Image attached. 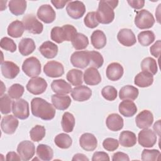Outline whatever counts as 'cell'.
I'll return each instance as SVG.
<instances>
[{"instance_id": "1", "label": "cell", "mask_w": 161, "mask_h": 161, "mask_svg": "<svg viewBox=\"0 0 161 161\" xmlns=\"http://www.w3.org/2000/svg\"><path fill=\"white\" fill-rule=\"evenodd\" d=\"M31 109L33 116L43 120H51L55 115L53 105L40 97H35L31 102Z\"/></svg>"}, {"instance_id": "2", "label": "cell", "mask_w": 161, "mask_h": 161, "mask_svg": "<svg viewBox=\"0 0 161 161\" xmlns=\"http://www.w3.org/2000/svg\"><path fill=\"white\" fill-rule=\"evenodd\" d=\"M118 1L102 0L99 2V6L96 13L97 19L99 23L102 24H109L114 18V9L118 4Z\"/></svg>"}, {"instance_id": "3", "label": "cell", "mask_w": 161, "mask_h": 161, "mask_svg": "<svg viewBox=\"0 0 161 161\" xmlns=\"http://www.w3.org/2000/svg\"><path fill=\"white\" fill-rule=\"evenodd\" d=\"M155 19L152 14L146 9L136 11L135 17V24L136 26L141 30L148 29L153 26Z\"/></svg>"}, {"instance_id": "4", "label": "cell", "mask_w": 161, "mask_h": 161, "mask_svg": "<svg viewBox=\"0 0 161 161\" xmlns=\"http://www.w3.org/2000/svg\"><path fill=\"white\" fill-rule=\"evenodd\" d=\"M22 70L28 77H36L40 74L42 71L40 62L35 57H29L23 62Z\"/></svg>"}, {"instance_id": "5", "label": "cell", "mask_w": 161, "mask_h": 161, "mask_svg": "<svg viewBox=\"0 0 161 161\" xmlns=\"http://www.w3.org/2000/svg\"><path fill=\"white\" fill-rule=\"evenodd\" d=\"M12 112L15 117L20 119H25L28 118L30 115L28 103L21 98L13 101Z\"/></svg>"}, {"instance_id": "6", "label": "cell", "mask_w": 161, "mask_h": 161, "mask_svg": "<svg viewBox=\"0 0 161 161\" xmlns=\"http://www.w3.org/2000/svg\"><path fill=\"white\" fill-rule=\"evenodd\" d=\"M22 22L25 30L33 34H40L43 29V24L33 14H26L23 18Z\"/></svg>"}, {"instance_id": "7", "label": "cell", "mask_w": 161, "mask_h": 161, "mask_svg": "<svg viewBox=\"0 0 161 161\" xmlns=\"http://www.w3.org/2000/svg\"><path fill=\"white\" fill-rule=\"evenodd\" d=\"M156 134L149 128H145L141 130L138 135V141L139 144L143 147L151 148L157 142Z\"/></svg>"}, {"instance_id": "8", "label": "cell", "mask_w": 161, "mask_h": 161, "mask_svg": "<svg viewBox=\"0 0 161 161\" xmlns=\"http://www.w3.org/2000/svg\"><path fill=\"white\" fill-rule=\"evenodd\" d=\"M47 86V82L43 78L36 77L29 80L26 84V89L30 93L34 95H39L45 91Z\"/></svg>"}, {"instance_id": "9", "label": "cell", "mask_w": 161, "mask_h": 161, "mask_svg": "<svg viewBox=\"0 0 161 161\" xmlns=\"http://www.w3.org/2000/svg\"><path fill=\"white\" fill-rule=\"evenodd\" d=\"M17 152L23 161H27L32 158L35 153V147L33 142L25 140L20 142L17 147Z\"/></svg>"}, {"instance_id": "10", "label": "cell", "mask_w": 161, "mask_h": 161, "mask_svg": "<svg viewBox=\"0 0 161 161\" xmlns=\"http://www.w3.org/2000/svg\"><path fill=\"white\" fill-rule=\"evenodd\" d=\"M68 15L73 19H79L83 16L86 12L84 4L80 1H69L66 6Z\"/></svg>"}, {"instance_id": "11", "label": "cell", "mask_w": 161, "mask_h": 161, "mask_svg": "<svg viewBox=\"0 0 161 161\" xmlns=\"http://www.w3.org/2000/svg\"><path fill=\"white\" fill-rule=\"evenodd\" d=\"M43 72L47 76L56 78L62 76L64 74V68L60 62L51 60L44 65Z\"/></svg>"}, {"instance_id": "12", "label": "cell", "mask_w": 161, "mask_h": 161, "mask_svg": "<svg viewBox=\"0 0 161 161\" xmlns=\"http://www.w3.org/2000/svg\"><path fill=\"white\" fill-rule=\"evenodd\" d=\"M89 51H76L70 57V62L75 67L84 69L89 65Z\"/></svg>"}, {"instance_id": "13", "label": "cell", "mask_w": 161, "mask_h": 161, "mask_svg": "<svg viewBox=\"0 0 161 161\" xmlns=\"http://www.w3.org/2000/svg\"><path fill=\"white\" fill-rule=\"evenodd\" d=\"M37 17L45 23H51L55 19L56 13L49 4L42 5L38 9Z\"/></svg>"}, {"instance_id": "14", "label": "cell", "mask_w": 161, "mask_h": 161, "mask_svg": "<svg viewBox=\"0 0 161 161\" xmlns=\"http://www.w3.org/2000/svg\"><path fill=\"white\" fill-rule=\"evenodd\" d=\"M19 125L18 120L13 115L4 116L1 122V128L2 131L6 134H13L16 130Z\"/></svg>"}, {"instance_id": "15", "label": "cell", "mask_w": 161, "mask_h": 161, "mask_svg": "<svg viewBox=\"0 0 161 161\" xmlns=\"http://www.w3.org/2000/svg\"><path fill=\"white\" fill-rule=\"evenodd\" d=\"M92 96V91L86 86H78L72 89L71 96L76 101H86Z\"/></svg>"}, {"instance_id": "16", "label": "cell", "mask_w": 161, "mask_h": 161, "mask_svg": "<svg viewBox=\"0 0 161 161\" xmlns=\"http://www.w3.org/2000/svg\"><path fill=\"white\" fill-rule=\"evenodd\" d=\"M136 125L140 129H145L150 127L153 122V116L152 113L149 110H143L135 118Z\"/></svg>"}, {"instance_id": "17", "label": "cell", "mask_w": 161, "mask_h": 161, "mask_svg": "<svg viewBox=\"0 0 161 161\" xmlns=\"http://www.w3.org/2000/svg\"><path fill=\"white\" fill-rule=\"evenodd\" d=\"M79 144L82 148L86 151L94 150L97 146V140L96 136L90 133H83L79 138Z\"/></svg>"}, {"instance_id": "18", "label": "cell", "mask_w": 161, "mask_h": 161, "mask_svg": "<svg viewBox=\"0 0 161 161\" xmlns=\"http://www.w3.org/2000/svg\"><path fill=\"white\" fill-rule=\"evenodd\" d=\"M117 38L121 44L126 47L133 46L136 42L134 33L131 30L128 28L120 30L117 35Z\"/></svg>"}, {"instance_id": "19", "label": "cell", "mask_w": 161, "mask_h": 161, "mask_svg": "<svg viewBox=\"0 0 161 161\" xmlns=\"http://www.w3.org/2000/svg\"><path fill=\"white\" fill-rule=\"evenodd\" d=\"M124 73L123 66L118 62H112L109 64L106 70V77L112 81H116L120 79Z\"/></svg>"}, {"instance_id": "20", "label": "cell", "mask_w": 161, "mask_h": 161, "mask_svg": "<svg viewBox=\"0 0 161 161\" xmlns=\"http://www.w3.org/2000/svg\"><path fill=\"white\" fill-rule=\"evenodd\" d=\"M1 70L3 75L7 79H14L19 72V67L11 61H4L1 63Z\"/></svg>"}, {"instance_id": "21", "label": "cell", "mask_w": 161, "mask_h": 161, "mask_svg": "<svg viewBox=\"0 0 161 161\" xmlns=\"http://www.w3.org/2000/svg\"><path fill=\"white\" fill-rule=\"evenodd\" d=\"M84 82L90 86H96L101 82V75L97 69L89 67L87 69L83 75Z\"/></svg>"}, {"instance_id": "22", "label": "cell", "mask_w": 161, "mask_h": 161, "mask_svg": "<svg viewBox=\"0 0 161 161\" xmlns=\"http://www.w3.org/2000/svg\"><path fill=\"white\" fill-rule=\"evenodd\" d=\"M106 124L109 130L113 131H118L123 128V119L116 113H112L108 116Z\"/></svg>"}, {"instance_id": "23", "label": "cell", "mask_w": 161, "mask_h": 161, "mask_svg": "<svg viewBox=\"0 0 161 161\" xmlns=\"http://www.w3.org/2000/svg\"><path fill=\"white\" fill-rule=\"evenodd\" d=\"M39 51L44 57L49 59L53 58L58 53V47L50 41H46L40 45Z\"/></svg>"}, {"instance_id": "24", "label": "cell", "mask_w": 161, "mask_h": 161, "mask_svg": "<svg viewBox=\"0 0 161 161\" xmlns=\"http://www.w3.org/2000/svg\"><path fill=\"white\" fill-rule=\"evenodd\" d=\"M52 91L57 94L66 95L72 91V87L69 83L64 79H57L51 84Z\"/></svg>"}, {"instance_id": "25", "label": "cell", "mask_w": 161, "mask_h": 161, "mask_svg": "<svg viewBox=\"0 0 161 161\" xmlns=\"http://www.w3.org/2000/svg\"><path fill=\"white\" fill-rule=\"evenodd\" d=\"M118 109L121 114L125 117H131L137 112V107L135 103L128 99L121 102Z\"/></svg>"}, {"instance_id": "26", "label": "cell", "mask_w": 161, "mask_h": 161, "mask_svg": "<svg viewBox=\"0 0 161 161\" xmlns=\"http://www.w3.org/2000/svg\"><path fill=\"white\" fill-rule=\"evenodd\" d=\"M51 99L53 106L59 110L67 109L71 104V99L67 95L53 94Z\"/></svg>"}, {"instance_id": "27", "label": "cell", "mask_w": 161, "mask_h": 161, "mask_svg": "<svg viewBox=\"0 0 161 161\" xmlns=\"http://www.w3.org/2000/svg\"><path fill=\"white\" fill-rule=\"evenodd\" d=\"M153 82V77L151 74L142 71L138 73L134 79V83L136 86L140 87H147Z\"/></svg>"}, {"instance_id": "28", "label": "cell", "mask_w": 161, "mask_h": 161, "mask_svg": "<svg viewBox=\"0 0 161 161\" xmlns=\"http://www.w3.org/2000/svg\"><path fill=\"white\" fill-rule=\"evenodd\" d=\"M139 94L138 89L131 85H126L121 88L119 92V97L122 100L128 99L131 101L135 100Z\"/></svg>"}, {"instance_id": "29", "label": "cell", "mask_w": 161, "mask_h": 161, "mask_svg": "<svg viewBox=\"0 0 161 161\" xmlns=\"http://www.w3.org/2000/svg\"><path fill=\"white\" fill-rule=\"evenodd\" d=\"M19 52L23 56L30 55L34 52L36 48L35 42L33 39L30 38H23L18 45Z\"/></svg>"}, {"instance_id": "30", "label": "cell", "mask_w": 161, "mask_h": 161, "mask_svg": "<svg viewBox=\"0 0 161 161\" xmlns=\"http://www.w3.org/2000/svg\"><path fill=\"white\" fill-rule=\"evenodd\" d=\"M119 142L124 147H133L136 143V135L131 131H123L119 135Z\"/></svg>"}, {"instance_id": "31", "label": "cell", "mask_w": 161, "mask_h": 161, "mask_svg": "<svg viewBox=\"0 0 161 161\" xmlns=\"http://www.w3.org/2000/svg\"><path fill=\"white\" fill-rule=\"evenodd\" d=\"M91 41L94 48L101 49L106 44V36L103 31L97 30L92 32L91 36Z\"/></svg>"}, {"instance_id": "32", "label": "cell", "mask_w": 161, "mask_h": 161, "mask_svg": "<svg viewBox=\"0 0 161 161\" xmlns=\"http://www.w3.org/2000/svg\"><path fill=\"white\" fill-rule=\"evenodd\" d=\"M25 30V28L23 22L15 20L9 25L7 32L8 35L13 38H19L23 35Z\"/></svg>"}, {"instance_id": "33", "label": "cell", "mask_w": 161, "mask_h": 161, "mask_svg": "<svg viewBox=\"0 0 161 161\" xmlns=\"http://www.w3.org/2000/svg\"><path fill=\"white\" fill-rule=\"evenodd\" d=\"M9 11L15 16L24 14L26 9V1L23 0H12L9 1Z\"/></svg>"}, {"instance_id": "34", "label": "cell", "mask_w": 161, "mask_h": 161, "mask_svg": "<svg viewBox=\"0 0 161 161\" xmlns=\"http://www.w3.org/2000/svg\"><path fill=\"white\" fill-rule=\"evenodd\" d=\"M61 125L63 131L65 133L72 132L75 126V118L74 115L69 112L64 113L62 118Z\"/></svg>"}, {"instance_id": "35", "label": "cell", "mask_w": 161, "mask_h": 161, "mask_svg": "<svg viewBox=\"0 0 161 161\" xmlns=\"http://www.w3.org/2000/svg\"><path fill=\"white\" fill-rule=\"evenodd\" d=\"M36 154L40 159L44 161H49L53 158V151L48 145L40 144L36 148Z\"/></svg>"}, {"instance_id": "36", "label": "cell", "mask_w": 161, "mask_h": 161, "mask_svg": "<svg viewBox=\"0 0 161 161\" xmlns=\"http://www.w3.org/2000/svg\"><path fill=\"white\" fill-rule=\"evenodd\" d=\"M141 68L143 71L147 72L152 75H155L158 71L156 60L152 57H146L141 62Z\"/></svg>"}, {"instance_id": "37", "label": "cell", "mask_w": 161, "mask_h": 161, "mask_svg": "<svg viewBox=\"0 0 161 161\" xmlns=\"http://www.w3.org/2000/svg\"><path fill=\"white\" fill-rule=\"evenodd\" d=\"M83 73L81 70L79 69H71L70 70L66 75L67 80L74 86H80L83 83L82 80Z\"/></svg>"}, {"instance_id": "38", "label": "cell", "mask_w": 161, "mask_h": 161, "mask_svg": "<svg viewBox=\"0 0 161 161\" xmlns=\"http://www.w3.org/2000/svg\"><path fill=\"white\" fill-rule=\"evenodd\" d=\"M71 42L73 47L75 50H84L89 45L88 38L80 33H77Z\"/></svg>"}, {"instance_id": "39", "label": "cell", "mask_w": 161, "mask_h": 161, "mask_svg": "<svg viewBox=\"0 0 161 161\" xmlns=\"http://www.w3.org/2000/svg\"><path fill=\"white\" fill-rule=\"evenodd\" d=\"M54 142L58 148L62 149H67L70 148L72 145V140L69 135L62 133L57 135L55 137Z\"/></svg>"}, {"instance_id": "40", "label": "cell", "mask_w": 161, "mask_h": 161, "mask_svg": "<svg viewBox=\"0 0 161 161\" xmlns=\"http://www.w3.org/2000/svg\"><path fill=\"white\" fill-rule=\"evenodd\" d=\"M138 40L141 45L148 46L154 42L155 34L150 30L141 31L138 35Z\"/></svg>"}, {"instance_id": "41", "label": "cell", "mask_w": 161, "mask_h": 161, "mask_svg": "<svg viewBox=\"0 0 161 161\" xmlns=\"http://www.w3.org/2000/svg\"><path fill=\"white\" fill-rule=\"evenodd\" d=\"M89 66L96 69L100 68L103 63L104 59L101 54L97 51H89Z\"/></svg>"}, {"instance_id": "42", "label": "cell", "mask_w": 161, "mask_h": 161, "mask_svg": "<svg viewBox=\"0 0 161 161\" xmlns=\"http://www.w3.org/2000/svg\"><path fill=\"white\" fill-rule=\"evenodd\" d=\"M46 130L43 126L36 125L30 131V136L32 141L38 142L45 136Z\"/></svg>"}, {"instance_id": "43", "label": "cell", "mask_w": 161, "mask_h": 161, "mask_svg": "<svg viewBox=\"0 0 161 161\" xmlns=\"http://www.w3.org/2000/svg\"><path fill=\"white\" fill-rule=\"evenodd\" d=\"M13 105L12 100L9 95L4 94L0 97V110L2 114H6L9 113L11 110V106Z\"/></svg>"}, {"instance_id": "44", "label": "cell", "mask_w": 161, "mask_h": 161, "mask_svg": "<svg viewBox=\"0 0 161 161\" xmlns=\"http://www.w3.org/2000/svg\"><path fill=\"white\" fill-rule=\"evenodd\" d=\"M24 87L19 84H13L8 91L9 96L14 99H20L24 93Z\"/></svg>"}, {"instance_id": "45", "label": "cell", "mask_w": 161, "mask_h": 161, "mask_svg": "<svg viewBox=\"0 0 161 161\" xmlns=\"http://www.w3.org/2000/svg\"><path fill=\"white\" fill-rule=\"evenodd\" d=\"M160 152L156 149L148 150L144 149L142 153V160H158L160 159Z\"/></svg>"}, {"instance_id": "46", "label": "cell", "mask_w": 161, "mask_h": 161, "mask_svg": "<svg viewBox=\"0 0 161 161\" xmlns=\"http://www.w3.org/2000/svg\"><path fill=\"white\" fill-rule=\"evenodd\" d=\"M51 39L57 43H61L65 41V34L62 27L55 26L51 30Z\"/></svg>"}, {"instance_id": "47", "label": "cell", "mask_w": 161, "mask_h": 161, "mask_svg": "<svg viewBox=\"0 0 161 161\" xmlns=\"http://www.w3.org/2000/svg\"><path fill=\"white\" fill-rule=\"evenodd\" d=\"M101 94L103 97L108 101H114L117 97V90L115 87L111 86H107L101 90Z\"/></svg>"}, {"instance_id": "48", "label": "cell", "mask_w": 161, "mask_h": 161, "mask_svg": "<svg viewBox=\"0 0 161 161\" xmlns=\"http://www.w3.org/2000/svg\"><path fill=\"white\" fill-rule=\"evenodd\" d=\"M85 25L89 28H94L99 25V22L97 19L96 13L94 11L88 13L84 19Z\"/></svg>"}, {"instance_id": "49", "label": "cell", "mask_w": 161, "mask_h": 161, "mask_svg": "<svg viewBox=\"0 0 161 161\" xmlns=\"http://www.w3.org/2000/svg\"><path fill=\"white\" fill-rule=\"evenodd\" d=\"M1 47L10 52H14L16 50V45L14 42L8 37H3L0 42Z\"/></svg>"}, {"instance_id": "50", "label": "cell", "mask_w": 161, "mask_h": 161, "mask_svg": "<svg viewBox=\"0 0 161 161\" xmlns=\"http://www.w3.org/2000/svg\"><path fill=\"white\" fill-rule=\"evenodd\" d=\"M103 148L109 152L116 150L119 147L118 141L113 138H107L104 140L103 142Z\"/></svg>"}, {"instance_id": "51", "label": "cell", "mask_w": 161, "mask_h": 161, "mask_svg": "<svg viewBox=\"0 0 161 161\" xmlns=\"http://www.w3.org/2000/svg\"><path fill=\"white\" fill-rule=\"evenodd\" d=\"M62 28H63L65 34V41H72L77 33L76 28L71 25H65L62 26Z\"/></svg>"}, {"instance_id": "52", "label": "cell", "mask_w": 161, "mask_h": 161, "mask_svg": "<svg viewBox=\"0 0 161 161\" xmlns=\"http://www.w3.org/2000/svg\"><path fill=\"white\" fill-rule=\"evenodd\" d=\"M160 48H161V41L157 40L153 45L151 46L150 48V53L156 58H159L160 54Z\"/></svg>"}, {"instance_id": "53", "label": "cell", "mask_w": 161, "mask_h": 161, "mask_svg": "<svg viewBox=\"0 0 161 161\" xmlns=\"http://www.w3.org/2000/svg\"><path fill=\"white\" fill-rule=\"evenodd\" d=\"M109 157L108 154L104 152H96L94 153L92 158V161H100V160H109Z\"/></svg>"}, {"instance_id": "54", "label": "cell", "mask_w": 161, "mask_h": 161, "mask_svg": "<svg viewBox=\"0 0 161 161\" xmlns=\"http://www.w3.org/2000/svg\"><path fill=\"white\" fill-rule=\"evenodd\" d=\"M113 161H118V160H125L129 161L130 158L127 154L121 152H118L114 153L112 157Z\"/></svg>"}, {"instance_id": "55", "label": "cell", "mask_w": 161, "mask_h": 161, "mask_svg": "<svg viewBox=\"0 0 161 161\" xmlns=\"http://www.w3.org/2000/svg\"><path fill=\"white\" fill-rule=\"evenodd\" d=\"M127 3L131 8L135 9H142L145 4V1L143 0H128Z\"/></svg>"}, {"instance_id": "56", "label": "cell", "mask_w": 161, "mask_h": 161, "mask_svg": "<svg viewBox=\"0 0 161 161\" xmlns=\"http://www.w3.org/2000/svg\"><path fill=\"white\" fill-rule=\"evenodd\" d=\"M21 158L19 155H18L14 152H9L6 155V160L11 161V160H21Z\"/></svg>"}, {"instance_id": "57", "label": "cell", "mask_w": 161, "mask_h": 161, "mask_svg": "<svg viewBox=\"0 0 161 161\" xmlns=\"http://www.w3.org/2000/svg\"><path fill=\"white\" fill-rule=\"evenodd\" d=\"M70 1H51V3L57 9L63 8Z\"/></svg>"}, {"instance_id": "58", "label": "cell", "mask_w": 161, "mask_h": 161, "mask_svg": "<svg viewBox=\"0 0 161 161\" xmlns=\"http://www.w3.org/2000/svg\"><path fill=\"white\" fill-rule=\"evenodd\" d=\"M72 160H89V158L82 153H76L74 155Z\"/></svg>"}, {"instance_id": "59", "label": "cell", "mask_w": 161, "mask_h": 161, "mask_svg": "<svg viewBox=\"0 0 161 161\" xmlns=\"http://www.w3.org/2000/svg\"><path fill=\"white\" fill-rule=\"evenodd\" d=\"M160 120H158L157 122L155 123L154 125H153V130H155V131L158 134V135L160 136Z\"/></svg>"}]
</instances>
